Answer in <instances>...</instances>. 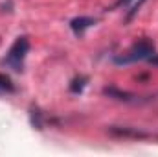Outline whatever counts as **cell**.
Listing matches in <instances>:
<instances>
[{
	"instance_id": "cell-5",
	"label": "cell",
	"mask_w": 158,
	"mask_h": 157,
	"mask_svg": "<svg viewBox=\"0 0 158 157\" xmlns=\"http://www.w3.org/2000/svg\"><path fill=\"white\" fill-rule=\"evenodd\" d=\"M105 94L114 96V98H118V100H131V98H132V94H131V92L119 91V89H116V87H109V89H105Z\"/></svg>"
},
{
	"instance_id": "cell-3",
	"label": "cell",
	"mask_w": 158,
	"mask_h": 157,
	"mask_svg": "<svg viewBox=\"0 0 158 157\" xmlns=\"http://www.w3.org/2000/svg\"><path fill=\"white\" fill-rule=\"evenodd\" d=\"M94 22H96V20H94L92 17H76V19L70 22V28H72V32H74L76 35H83V32H85L86 28H90Z\"/></svg>"
},
{
	"instance_id": "cell-1",
	"label": "cell",
	"mask_w": 158,
	"mask_h": 157,
	"mask_svg": "<svg viewBox=\"0 0 158 157\" xmlns=\"http://www.w3.org/2000/svg\"><path fill=\"white\" fill-rule=\"evenodd\" d=\"M151 54H155V43L149 39L138 41L131 52L123 57H116V63H132V61H140V59H149Z\"/></svg>"
},
{
	"instance_id": "cell-2",
	"label": "cell",
	"mask_w": 158,
	"mask_h": 157,
	"mask_svg": "<svg viewBox=\"0 0 158 157\" xmlns=\"http://www.w3.org/2000/svg\"><path fill=\"white\" fill-rule=\"evenodd\" d=\"M28 50H30V43H28V39H26V37H19V39L13 43V46L9 48L6 61H7L15 70H20L22 61H24V57H26Z\"/></svg>"
},
{
	"instance_id": "cell-7",
	"label": "cell",
	"mask_w": 158,
	"mask_h": 157,
	"mask_svg": "<svg viewBox=\"0 0 158 157\" xmlns=\"http://www.w3.org/2000/svg\"><path fill=\"white\" fill-rule=\"evenodd\" d=\"M0 91H13V83L6 74H0Z\"/></svg>"
},
{
	"instance_id": "cell-6",
	"label": "cell",
	"mask_w": 158,
	"mask_h": 157,
	"mask_svg": "<svg viewBox=\"0 0 158 157\" xmlns=\"http://www.w3.org/2000/svg\"><path fill=\"white\" fill-rule=\"evenodd\" d=\"M85 83H86V78H76L72 81V85H70V91L72 92H81L83 87H85Z\"/></svg>"
},
{
	"instance_id": "cell-8",
	"label": "cell",
	"mask_w": 158,
	"mask_h": 157,
	"mask_svg": "<svg viewBox=\"0 0 158 157\" xmlns=\"http://www.w3.org/2000/svg\"><path fill=\"white\" fill-rule=\"evenodd\" d=\"M149 61H151V65H156V67H158V56H153V57H149Z\"/></svg>"
},
{
	"instance_id": "cell-9",
	"label": "cell",
	"mask_w": 158,
	"mask_h": 157,
	"mask_svg": "<svg viewBox=\"0 0 158 157\" xmlns=\"http://www.w3.org/2000/svg\"><path fill=\"white\" fill-rule=\"evenodd\" d=\"M129 2H131V0H118L116 6H123V4H129Z\"/></svg>"
},
{
	"instance_id": "cell-4",
	"label": "cell",
	"mask_w": 158,
	"mask_h": 157,
	"mask_svg": "<svg viewBox=\"0 0 158 157\" xmlns=\"http://www.w3.org/2000/svg\"><path fill=\"white\" fill-rule=\"evenodd\" d=\"M110 133L119 135V137H147L145 133H142L138 129H129V128H119V126H112L110 128Z\"/></svg>"
}]
</instances>
